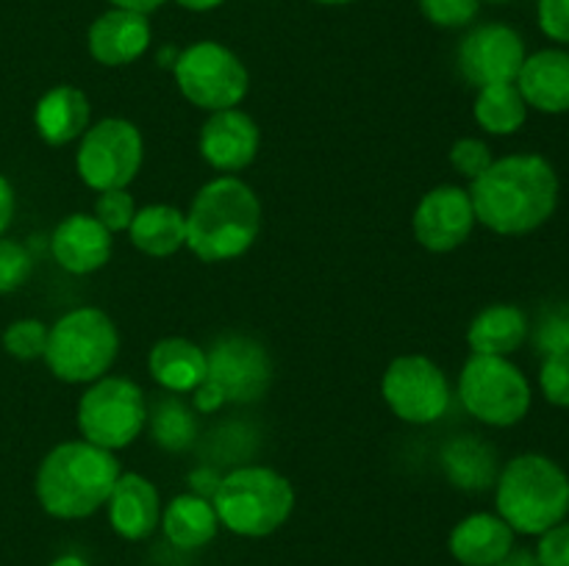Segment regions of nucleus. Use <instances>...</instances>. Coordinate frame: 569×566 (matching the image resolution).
Listing matches in <instances>:
<instances>
[{"label":"nucleus","mask_w":569,"mask_h":566,"mask_svg":"<svg viewBox=\"0 0 569 566\" xmlns=\"http://www.w3.org/2000/svg\"><path fill=\"white\" fill-rule=\"evenodd\" d=\"M467 192L483 228L498 236H528L556 214L561 181L545 155L511 153L495 159Z\"/></svg>","instance_id":"nucleus-1"},{"label":"nucleus","mask_w":569,"mask_h":566,"mask_svg":"<svg viewBox=\"0 0 569 566\" xmlns=\"http://www.w3.org/2000/svg\"><path fill=\"white\" fill-rule=\"evenodd\" d=\"M261 236V200L237 175H217L198 189L187 211V247L206 264L242 259Z\"/></svg>","instance_id":"nucleus-2"},{"label":"nucleus","mask_w":569,"mask_h":566,"mask_svg":"<svg viewBox=\"0 0 569 566\" xmlns=\"http://www.w3.org/2000/svg\"><path fill=\"white\" fill-rule=\"evenodd\" d=\"M120 475L122 466L111 449L72 438L56 444L39 464L37 499L53 519H87L109 503Z\"/></svg>","instance_id":"nucleus-3"},{"label":"nucleus","mask_w":569,"mask_h":566,"mask_svg":"<svg viewBox=\"0 0 569 566\" xmlns=\"http://www.w3.org/2000/svg\"><path fill=\"white\" fill-rule=\"evenodd\" d=\"M495 505L515 533L542 536L569 516L567 469L542 453L515 455L495 481Z\"/></svg>","instance_id":"nucleus-4"},{"label":"nucleus","mask_w":569,"mask_h":566,"mask_svg":"<svg viewBox=\"0 0 569 566\" xmlns=\"http://www.w3.org/2000/svg\"><path fill=\"white\" fill-rule=\"evenodd\" d=\"M211 505L226 530L242 538H264L289 522L295 511V488L281 472L248 464L220 477Z\"/></svg>","instance_id":"nucleus-5"},{"label":"nucleus","mask_w":569,"mask_h":566,"mask_svg":"<svg viewBox=\"0 0 569 566\" xmlns=\"http://www.w3.org/2000/svg\"><path fill=\"white\" fill-rule=\"evenodd\" d=\"M120 353V331L103 309L81 305L48 327L44 364L64 383H94L109 375Z\"/></svg>","instance_id":"nucleus-6"},{"label":"nucleus","mask_w":569,"mask_h":566,"mask_svg":"<svg viewBox=\"0 0 569 566\" xmlns=\"http://www.w3.org/2000/svg\"><path fill=\"white\" fill-rule=\"evenodd\" d=\"M459 400L472 420L489 427H511L531 411L533 388L511 358L472 353L459 375Z\"/></svg>","instance_id":"nucleus-7"},{"label":"nucleus","mask_w":569,"mask_h":566,"mask_svg":"<svg viewBox=\"0 0 569 566\" xmlns=\"http://www.w3.org/2000/svg\"><path fill=\"white\" fill-rule=\"evenodd\" d=\"M148 416L150 408L142 386L122 375H103L89 383L76 411L81 438L111 453L137 442L148 427Z\"/></svg>","instance_id":"nucleus-8"},{"label":"nucleus","mask_w":569,"mask_h":566,"mask_svg":"<svg viewBox=\"0 0 569 566\" xmlns=\"http://www.w3.org/2000/svg\"><path fill=\"white\" fill-rule=\"evenodd\" d=\"M172 75L183 98L209 114L237 109L250 89L244 61L231 48L211 39L183 48L172 64Z\"/></svg>","instance_id":"nucleus-9"},{"label":"nucleus","mask_w":569,"mask_h":566,"mask_svg":"<svg viewBox=\"0 0 569 566\" xmlns=\"http://www.w3.org/2000/svg\"><path fill=\"white\" fill-rule=\"evenodd\" d=\"M142 131L122 117H106L78 139L76 172L94 192L128 189L142 170Z\"/></svg>","instance_id":"nucleus-10"},{"label":"nucleus","mask_w":569,"mask_h":566,"mask_svg":"<svg viewBox=\"0 0 569 566\" xmlns=\"http://www.w3.org/2000/svg\"><path fill=\"white\" fill-rule=\"evenodd\" d=\"M383 403L409 425H433L450 408V383L428 355H398L381 377Z\"/></svg>","instance_id":"nucleus-11"},{"label":"nucleus","mask_w":569,"mask_h":566,"mask_svg":"<svg viewBox=\"0 0 569 566\" xmlns=\"http://www.w3.org/2000/svg\"><path fill=\"white\" fill-rule=\"evenodd\" d=\"M206 381L228 403H256L267 394L272 381L270 353L256 338L228 333L206 350Z\"/></svg>","instance_id":"nucleus-12"},{"label":"nucleus","mask_w":569,"mask_h":566,"mask_svg":"<svg viewBox=\"0 0 569 566\" xmlns=\"http://www.w3.org/2000/svg\"><path fill=\"white\" fill-rule=\"evenodd\" d=\"M526 39L506 22L476 26L459 44V72L476 89L492 83H515L526 61Z\"/></svg>","instance_id":"nucleus-13"},{"label":"nucleus","mask_w":569,"mask_h":566,"mask_svg":"<svg viewBox=\"0 0 569 566\" xmlns=\"http://www.w3.org/2000/svg\"><path fill=\"white\" fill-rule=\"evenodd\" d=\"M476 222L470 192L456 183H442L428 189L420 198L411 216V231L417 242L431 253H453L470 239Z\"/></svg>","instance_id":"nucleus-14"},{"label":"nucleus","mask_w":569,"mask_h":566,"mask_svg":"<svg viewBox=\"0 0 569 566\" xmlns=\"http://www.w3.org/2000/svg\"><path fill=\"white\" fill-rule=\"evenodd\" d=\"M200 155L211 170L222 175H237L248 170L256 161L261 148V131L250 114L242 109L211 111L209 120L203 122L198 137Z\"/></svg>","instance_id":"nucleus-15"},{"label":"nucleus","mask_w":569,"mask_h":566,"mask_svg":"<svg viewBox=\"0 0 569 566\" xmlns=\"http://www.w3.org/2000/svg\"><path fill=\"white\" fill-rule=\"evenodd\" d=\"M114 233L94 214H70L56 225L50 236V253L56 264L70 275H92L103 270L114 250Z\"/></svg>","instance_id":"nucleus-16"},{"label":"nucleus","mask_w":569,"mask_h":566,"mask_svg":"<svg viewBox=\"0 0 569 566\" xmlns=\"http://www.w3.org/2000/svg\"><path fill=\"white\" fill-rule=\"evenodd\" d=\"M153 39L148 14L126 9H109L89 26V53L103 67H126L142 59Z\"/></svg>","instance_id":"nucleus-17"},{"label":"nucleus","mask_w":569,"mask_h":566,"mask_svg":"<svg viewBox=\"0 0 569 566\" xmlns=\"http://www.w3.org/2000/svg\"><path fill=\"white\" fill-rule=\"evenodd\" d=\"M109 525L126 542H144L161 525L159 488L139 472H122L109 494Z\"/></svg>","instance_id":"nucleus-18"},{"label":"nucleus","mask_w":569,"mask_h":566,"mask_svg":"<svg viewBox=\"0 0 569 566\" xmlns=\"http://www.w3.org/2000/svg\"><path fill=\"white\" fill-rule=\"evenodd\" d=\"M517 89L528 109L539 114H567L569 111V50L542 48L528 53L517 75Z\"/></svg>","instance_id":"nucleus-19"},{"label":"nucleus","mask_w":569,"mask_h":566,"mask_svg":"<svg viewBox=\"0 0 569 566\" xmlns=\"http://www.w3.org/2000/svg\"><path fill=\"white\" fill-rule=\"evenodd\" d=\"M517 533L498 514L478 511L450 530V555L461 566H495L511 553Z\"/></svg>","instance_id":"nucleus-20"},{"label":"nucleus","mask_w":569,"mask_h":566,"mask_svg":"<svg viewBox=\"0 0 569 566\" xmlns=\"http://www.w3.org/2000/svg\"><path fill=\"white\" fill-rule=\"evenodd\" d=\"M89 117H92V105L87 94L70 83H59L39 98L33 109V125L44 142L64 148L87 133Z\"/></svg>","instance_id":"nucleus-21"},{"label":"nucleus","mask_w":569,"mask_h":566,"mask_svg":"<svg viewBox=\"0 0 569 566\" xmlns=\"http://www.w3.org/2000/svg\"><path fill=\"white\" fill-rule=\"evenodd\" d=\"M531 336L528 314L515 303H492L478 311L467 327V344L476 355H503L511 358Z\"/></svg>","instance_id":"nucleus-22"},{"label":"nucleus","mask_w":569,"mask_h":566,"mask_svg":"<svg viewBox=\"0 0 569 566\" xmlns=\"http://www.w3.org/2000/svg\"><path fill=\"white\" fill-rule=\"evenodd\" d=\"M150 377L170 394H192L206 381V350L183 336H167L150 347Z\"/></svg>","instance_id":"nucleus-23"},{"label":"nucleus","mask_w":569,"mask_h":566,"mask_svg":"<svg viewBox=\"0 0 569 566\" xmlns=\"http://www.w3.org/2000/svg\"><path fill=\"white\" fill-rule=\"evenodd\" d=\"M159 527L164 530V538L172 547L192 553V549H200L214 542L217 530H220V519H217V511L209 497L187 492L172 497L161 508Z\"/></svg>","instance_id":"nucleus-24"},{"label":"nucleus","mask_w":569,"mask_h":566,"mask_svg":"<svg viewBox=\"0 0 569 566\" xmlns=\"http://www.w3.org/2000/svg\"><path fill=\"white\" fill-rule=\"evenodd\" d=\"M442 469L461 492H487L500 475L498 453L478 436H456L442 447Z\"/></svg>","instance_id":"nucleus-25"},{"label":"nucleus","mask_w":569,"mask_h":566,"mask_svg":"<svg viewBox=\"0 0 569 566\" xmlns=\"http://www.w3.org/2000/svg\"><path fill=\"white\" fill-rule=\"evenodd\" d=\"M131 244L150 259H170L187 247V214L176 205L153 203L137 209L131 228Z\"/></svg>","instance_id":"nucleus-26"},{"label":"nucleus","mask_w":569,"mask_h":566,"mask_svg":"<svg viewBox=\"0 0 569 566\" xmlns=\"http://www.w3.org/2000/svg\"><path fill=\"white\" fill-rule=\"evenodd\" d=\"M528 103L520 94L517 83H492L481 87L472 103V117L478 125L492 137H511L520 131L528 120Z\"/></svg>","instance_id":"nucleus-27"},{"label":"nucleus","mask_w":569,"mask_h":566,"mask_svg":"<svg viewBox=\"0 0 569 566\" xmlns=\"http://www.w3.org/2000/svg\"><path fill=\"white\" fill-rule=\"evenodd\" d=\"M148 425L153 433V442L167 453H183V449L192 447L194 436H198L194 408H189L176 394H167L164 400L156 403L153 414L148 416Z\"/></svg>","instance_id":"nucleus-28"},{"label":"nucleus","mask_w":569,"mask_h":566,"mask_svg":"<svg viewBox=\"0 0 569 566\" xmlns=\"http://www.w3.org/2000/svg\"><path fill=\"white\" fill-rule=\"evenodd\" d=\"M3 347L17 361L42 358L44 347H48V325L42 320L11 322L3 333Z\"/></svg>","instance_id":"nucleus-29"},{"label":"nucleus","mask_w":569,"mask_h":566,"mask_svg":"<svg viewBox=\"0 0 569 566\" xmlns=\"http://www.w3.org/2000/svg\"><path fill=\"white\" fill-rule=\"evenodd\" d=\"M33 259L20 242L0 236V294L17 292L31 277Z\"/></svg>","instance_id":"nucleus-30"},{"label":"nucleus","mask_w":569,"mask_h":566,"mask_svg":"<svg viewBox=\"0 0 569 566\" xmlns=\"http://www.w3.org/2000/svg\"><path fill=\"white\" fill-rule=\"evenodd\" d=\"M422 17L439 28H465L481 11V0H417Z\"/></svg>","instance_id":"nucleus-31"},{"label":"nucleus","mask_w":569,"mask_h":566,"mask_svg":"<svg viewBox=\"0 0 569 566\" xmlns=\"http://www.w3.org/2000/svg\"><path fill=\"white\" fill-rule=\"evenodd\" d=\"M133 214H137V203H133L128 189H109V192H98V200H94V216H98L111 233L128 231L133 222Z\"/></svg>","instance_id":"nucleus-32"},{"label":"nucleus","mask_w":569,"mask_h":566,"mask_svg":"<svg viewBox=\"0 0 569 566\" xmlns=\"http://www.w3.org/2000/svg\"><path fill=\"white\" fill-rule=\"evenodd\" d=\"M492 161H495L492 148H489L483 139H476V137L456 139L453 148H450V166H453L461 178H467V181H476L481 172L489 170Z\"/></svg>","instance_id":"nucleus-33"},{"label":"nucleus","mask_w":569,"mask_h":566,"mask_svg":"<svg viewBox=\"0 0 569 566\" xmlns=\"http://www.w3.org/2000/svg\"><path fill=\"white\" fill-rule=\"evenodd\" d=\"M542 397L556 408H569V353L545 355L539 366Z\"/></svg>","instance_id":"nucleus-34"},{"label":"nucleus","mask_w":569,"mask_h":566,"mask_svg":"<svg viewBox=\"0 0 569 566\" xmlns=\"http://www.w3.org/2000/svg\"><path fill=\"white\" fill-rule=\"evenodd\" d=\"M533 347L542 355L569 353V309H556L539 320L533 327Z\"/></svg>","instance_id":"nucleus-35"},{"label":"nucleus","mask_w":569,"mask_h":566,"mask_svg":"<svg viewBox=\"0 0 569 566\" xmlns=\"http://www.w3.org/2000/svg\"><path fill=\"white\" fill-rule=\"evenodd\" d=\"M537 22L545 37L559 48L569 44V0H539Z\"/></svg>","instance_id":"nucleus-36"},{"label":"nucleus","mask_w":569,"mask_h":566,"mask_svg":"<svg viewBox=\"0 0 569 566\" xmlns=\"http://www.w3.org/2000/svg\"><path fill=\"white\" fill-rule=\"evenodd\" d=\"M537 560L539 566H569V519L539 536Z\"/></svg>","instance_id":"nucleus-37"},{"label":"nucleus","mask_w":569,"mask_h":566,"mask_svg":"<svg viewBox=\"0 0 569 566\" xmlns=\"http://www.w3.org/2000/svg\"><path fill=\"white\" fill-rule=\"evenodd\" d=\"M14 189H11V183L6 181L3 175H0V236L6 233V228L11 225V216H14Z\"/></svg>","instance_id":"nucleus-38"},{"label":"nucleus","mask_w":569,"mask_h":566,"mask_svg":"<svg viewBox=\"0 0 569 566\" xmlns=\"http://www.w3.org/2000/svg\"><path fill=\"white\" fill-rule=\"evenodd\" d=\"M189 481H192L194 494H200V497H209L211 499V494H214L217 483H220V475H217V472H211V469H198V472H192V475H189Z\"/></svg>","instance_id":"nucleus-39"},{"label":"nucleus","mask_w":569,"mask_h":566,"mask_svg":"<svg viewBox=\"0 0 569 566\" xmlns=\"http://www.w3.org/2000/svg\"><path fill=\"white\" fill-rule=\"evenodd\" d=\"M114 9H126V11H139V14H153L156 9L167 3V0H109Z\"/></svg>","instance_id":"nucleus-40"},{"label":"nucleus","mask_w":569,"mask_h":566,"mask_svg":"<svg viewBox=\"0 0 569 566\" xmlns=\"http://www.w3.org/2000/svg\"><path fill=\"white\" fill-rule=\"evenodd\" d=\"M495 566H539V560H537V553H531V549L511 547V553Z\"/></svg>","instance_id":"nucleus-41"},{"label":"nucleus","mask_w":569,"mask_h":566,"mask_svg":"<svg viewBox=\"0 0 569 566\" xmlns=\"http://www.w3.org/2000/svg\"><path fill=\"white\" fill-rule=\"evenodd\" d=\"M176 3L187 11H211L226 3V0H176Z\"/></svg>","instance_id":"nucleus-42"},{"label":"nucleus","mask_w":569,"mask_h":566,"mask_svg":"<svg viewBox=\"0 0 569 566\" xmlns=\"http://www.w3.org/2000/svg\"><path fill=\"white\" fill-rule=\"evenodd\" d=\"M48 566H89L81 555H59L56 560H50Z\"/></svg>","instance_id":"nucleus-43"},{"label":"nucleus","mask_w":569,"mask_h":566,"mask_svg":"<svg viewBox=\"0 0 569 566\" xmlns=\"http://www.w3.org/2000/svg\"><path fill=\"white\" fill-rule=\"evenodd\" d=\"M315 3H322V6H348V3H353V0H315Z\"/></svg>","instance_id":"nucleus-44"},{"label":"nucleus","mask_w":569,"mask_h":566,"mask_svg":"<svg viewBox=\"0 0 569 566\" xmlns=\"http://www.w3.org/2000/svg\"><path fill=\"white\" fill-rule=\"evenodd\" d=\"M487 3H511V0H487Z\"/></svg>","instance_id":"nucleus-45"}]
</instances>
